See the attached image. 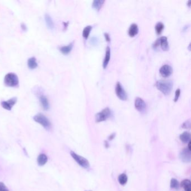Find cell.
Segmentation results:
<instances>
[{"mask_svg": "<svg viewBox=\"0 0 191 191\" xmlns=\"http://www.w3.org/2000/svg\"><path fill=\"white\" fill-rule=\"evenodd\" d=\"M104 2L105 1L104 0H95L93 2L92 6L96 10L99 11L101 9V7H102Z\"/></svg>", "mask_w": 191, "mask_h": 191, "instance_id": "ffe728a7", "label": "cell"}, {"mask_svg": "<svg viewBox=\"0 0 191 191\" xmlns=\"http://www.w3.org/2000/svg\"><path fill=\"white\" fill-rule=\"evenodd\" d=\"M116 93L118 98L122 100H126L127 99V94L126 91L123 88L121 84L118 82L116 86Z\"/></svg>", "mask_w": 191, "mask_h": 191, "instance_id": "8992f818", "label": "cell"}, {"mask_svg": "<svg viewBox=\"0 0 191 191\" xmlns=\"http://www.w3.org/2000/svg\"><path fill=\"white\" fill-rule=\"evenodd\" d=\"M164 28V25L162 22H159L155 26L156 32L158 34H160Z\"/></svg>", "mask_w": 191, "mask_h": 191, "instance_id": "cb8c5ba5", "label": "cell"}, {"mask_svg": "<svg viewBox=\"0 0 191 191\" xmlns=\"http://www.w3.org/2000/svg\"><path fill=\"white\" fill-rule=\"evenodd\" d=\"M187 149L191 151V141H189V143H188V147Z\"/></svg>", "mask_w": 191, "mask_h": 191, "instance_id": "1f68e13d", "label": "cell"}, {"mask_svg": "<svg viewBox=\"0 0 191 191\" xmlns=\"http://www.w3.org/2000/svg\"><path fill=\"white\" fill-rule=\"evenodd\" d=\"M135 106L136 109L140 112H144L146 108V105L144 100L141 98H136Z\"/></svg>", "mask_w": 191, "mask_h": 191, "instance_id": "9c48e42d", "label": "cell"}, {"mask_svg": "<svg viewBox=\"0 0 191 191\" xmlns=\"http://www.w3.org/2000/svg\"><path fill=\"white\" fill-rule=\"evenodd\" d=\"M155 86L165 95H168L172 92L173 84L172 81L159 80L156 82Z\"/></svg>", "mask_w": 191, "mask_h": 191, "instance_id": "6da1fadb", "label": "cell"}, {"mask_svg": "<svg viewBox=\"0 0 191 191\" xmlns=\"http://www.w3.org/2000/svg\"><path fill=\"white\" fill-rule=\"evenodd\" d=\"M17 100L18 99L16 97H14L7 101L2 102L1 104V106L5 109L7 111H11L12 109V108L13 107V106L16 104V103L17 102Z\"/></svg>", "mask_w": 191, "mask_h": 191, "instance_id": "ba28073f", "label": "cell"}, {"mask_svg": "<svg viewBox=\"0 0 191 191\" xmlns=\"http://www.w3.org/2000/svg\"><path fill=\"white\" fill-rule=\"evenodd\" d=\"M34 121L42 125L45 129L47 130H49L52 127L51 123L50 121L48 119L47 117L45 116L44 114L39 113L35 115L33 118Z\"/></svg>", "mask_w": 191, "mask_h": 191, "instance_id": "7a4b0ae2", "label": "cell"}, {"mask_svg": "<svg viewBox=\"0 0 191 191\" xmlns=\"http://www.w3.org/2000/svg\"><path fill=\"white\" fill-rule=\"evenodd\" d=\"M160 74L164 77H168L172 75L173 72V69L170 66L168 65H163L159 70Z\"/></svg>", "mask_w": 191, "mask_h": 191, "instance_id": "30bf717a", "label": "cell"}, {"mask_svg": "<svg viewBox=\"0 0 191 191\" xmlns=\"http://www.w3.org/2000/svg\"><path fill=\"white\" fill-rule=\"evenodd\" d=\"M0 191H9V190L4 183L0 182Z\"/></svg>", "mask_w": 191, "mask_h": 191, "instance_id": "4316f807", "label": "cell"}, {"mask_svg": "<svg viewBox=\"0 0 191 191\" xmlns=\"http://www.w3.org/2000/svg\"></svg>", "mask_w": 191, "mask_h": 191, "instance_id": "836d02e7", "label": "cell"}, {"mask_svg": "<svg viewBox=\"0 0 191 191\" xmlns=\"http://www.w3.org/2000/svg\"><path fill=\"white\" fill-rule=\"evenodd\" d=\"M182 127L183 128H186V129L190 128V127H191V122H190V120H188V121H186L185 122H184L182 125Z\"/></svg>", "mask_w": 191, "mask_h": 191, "instance_id": "484cf974", "label": "cell"}, {"mask_svg": "<svg viewBox=\"0 0 191 191\" xmlns=\"http://www.w3.org/2000/svg\"><path fill=\"white\" fill-rule=\"evenodd\" d=\"M191 2V1H188V6H191V5H190V2Z\"/></svg>", "mask_w": 191, "mask_h": 191, "instance_id": "d6a6232c", "label": "cell"}, {"mask_svg": "<svg viewBox=\"0 0 191 191\" xmlns=\"http://www.w3.org/2000/svg\"><path fill=\"white\" fill-rule=\"evenodd\" d=\"M28 66L30 69L34 70L38 67V63L36 58L35 57L30 58L28 61Z\"/></svg>", "mask_w": 191, "mask_h": 191, "instance_id": "2e32d148", "label": "cell"}, {"mask_svg": "<svg viewBox=\"0 0 191 191\" xmlns=\"http://www.w3.org/2000/svg\"><path fill=\"white\" fill-rule=\"evenodd\" d=\"M180 94H181V90H180V89H177V90H176V93H175V98H174V100L175 102H176L178 100L179 97V96H180Z\"/></svg>", "mask_w": 191, "mask_h": 191, "instance_id": "83f0119b", "label": "cell"}, {"mask_svg": "<svg viewBox=\"0 0 191 191\" xmlns=\"http://www.w3.org/2000/svg\"><path fill=\"white\" fill-rule=\"evenodd\" d=\"M139 32V28L137 24H132L130 26L128 30V35L131 37H133L136 35H137Z\"/></svg>", "mask_w": 191, "mask_h": 191, "instance_id": "4fadbf2b", "label": "cell"}, {"mask_svg": "<svg viewBox=\"0 0 191 191\" xmlns=\"http://www.w3.org/2000/svg\"><path fill=\"white\" fill-rule=\"evenodd\" d=\"M71 156L76 161V162L84 169H88L90 167L89 161L86 158L75 153L74 151L70 152Z\"/></svg>", "mask_w": 191, "mask_h": 191, "instance_id": "277c9868", "label": "cell"}, {"mask_svg": "<svg viewBox=\"0 0 191 191\" xmlns=\"http://www.w3.org/2000/svg\"><path fill=\"white\" fill-rule=\"evenodd\" d=\"M118 179L119 183L121 185L123 186V185H125L128 181V177H127V176L126 175V174L122 173L118 176Z\"/></svg>", "mask_w": 191, "mask_h": 191, "instance_id": "7402d4cb", "label": "cell"}, {"mask_svg": "<svg viewBox=\"0 0 191 191\" xmlns=\"http://www.w3.org/2000/svg\"><path fill=\"white\" fill-rule=\"evenodd\" d=\"M179 158L184 163H190L191 162V151L188 149H184L181 151L179 154Z\"/></svg>", "mask_w": 191, "mask_h": 191, "instance_id": "52a82bcc", "label": "cell"}, {"mask_svg": "<svg viewBox=\"0 0 191 191\" xmlns=\"http://www.w3.org/2000/svg\"><path fill=\"white\" fill-rule=\"evenodd\" d=\"M179 139L183 143H187L190 141L191 135L188 132H184L179 136Z\"/></svg>", "mask_w": 191, "mask_h": 191, "instance_id": "ac0fdd59", "label": "cell"}, {"mask_svg": "<svg viewBox=\"0 0 191 191\" xmlns=\"http://www.w3.org/2000/svg\"><path fill=\"white\" fill-rule=\"evenodd\" d=\"M39 100L43 109L45 111H48L49 109V103L47 97L43 95H42L39 97Z\"/></svg>", "mask_w": 191, "mask_h": 191, "instance_id": "7c38bea8", "label": "cell"}, {"mask_svg": "<svg viewBox=\"0 0 191 191\" xmlns=\"http://www.w3.org/2000/svg\"><path fill=\"white\" fill-rule=\"evenodd\" d=\"M91 29H92V27L90 25L87 26L84 28L83 32V36L85 39H87L89 37V34L90 33Z\"/></svg>", "mask_w": 191, "mask_h": 191, "instance_id": "603a6c76", "label": "cell"}, {"mask_svg": "<svg viewBox=\"0 0 191 191\" xmlns=\"http://www.w3.org/2000/svg\"><path fill=\"white\" fill-rule=\"evenodd\" d=\"M21 28L23 29V30H24V31L27 30V26H26V25H25V24L24 23L21 24Z\"/></svg>", "mask_w": 191, "mask_h": 191, "instance_id": "4dcf8cb0", "label": "cell"}, {"mask_svg": "<svg viewBox=\"0 0 191 191\" xmlns=\"http://www.w3.org/2000/svg\"><path fill=\"white\" fill-rule=\"evenodd\" d=\"M170 187L172 188L177 190L179 188V182L176 179L172 178L171 179V181H170Z\"/></svg>", "mask_w": 191, "mask_h": 191, "instance_id": "d4e9b609", "label": "cell"}, {"mask_svg": "<svg viewBox=\"0 0 191 191\" xmlns=\"http://www.w3.org/2000/svg\"><path fill=\"white\" fill-rule=\"evenodd\" d=\"M4 83L7 86L16 87L19 85V78L14 73H9L4 78Z\"/></svg>", "mask_w": 191, "mask_h": 191, "instance_id": "3957f363", "label": "cell"}, {"mask_svg": "<svg viewBox=\"0 0 191 191\" xmlns=\"http://www.w3.org/2000/svg\"><path fill=\"white\" fill-rule=\"evenodd\" d=\"M111 58V48L109 47H107L106 48V52H105V56L104 57V60L103 61V66L104 69H106L109 63V62L110 61Z\"/></svg>", "mask_w": 191, "mask_h": 191, "instance_id": "5bb4252c", "label": "cell"}, {"mask_svg": "<svg viewBox=\"0 0 191 191\" xmlns=\"http://www.w3.org/2000/svg\"><path fill=\"white\" fill-rule=\"evenodd\" d=\"M115 136H116V134H115V133H112V135H111V136H109V137H108V139H109V140H113V139H114Z\"/></svg>", "mask_w": 191, "mask_h": 191, "instance_id": "f546056e", "label": "cell"}, {"mask_svg": "<svg viewBox=\"0 0 191 191\" xmlns=\"http://www.w3.org/2000/svg\"><path fill=\"white\" fill-rule=\"evenodd\" d=\"M181 186L184 188L185 191H191V183L190 180H183L181 184Z\"/></svg>", "mask_w": 191, "mask_h": 191, "instance_id": "d6986e66", "label": "cell"}, {"mask_svg": "<svg viewBox=\"0 0 191 191\" xmlns=\"http://www.w3.org/2000/svg\"><path fill=\"white\" fill-rule=\"evenodd\" d=\"M48 162V157L46 154H41L39 155L37 158V163L38 165L43 166Z\"/></svg>", "mask_w": 191, "mask_h": 191, "instance_id": "9a60e30c", "label": "cell"}, {"mask_svg": "<svg viewBox=\"0 0 191 191\" xmlns=\"http://www.w3.org/2000/svg\"><path fill=\"white\" fill-rule=\"evenodd\" d=\"M73 47V43L69 44L68 46H62L60 48V51L63 55H68L71 51Z\"/></svg>", "mask_w": 191, "mask_h": 191, "instance_id": "e0dca14e", "label": "cell"}, {"mask_svg": "<svg viewBox=\"0 0 191 191\" xmlns=\"http://www.w3.org/2000/svg\"><path fill=\"white\" fill-rule=\"evenodd\" d=\"M45 20L48 28L50 29H53L54 28V24L52 21L51 17L48 14H46L45 15Z\"/></svg>", "mask_w": 191, "mask_h": 191, "instance_id": "44dd1931", "label": "cell"}, {"mask_svg": "<svg viewBox=\"0 0 191 191\" xmlns=\"http://www.w3.org/2000/svg\"><path fill=\"white\" fill-rule=\"evenodd\" d=\"M111 116V111L109 108H106L95 115V121L98 123L105 121L108 119Z\"/></svg>", "mask_w": 191, "mask_h": 191, "instance_id": "5b68a950", "label": "cell"}, {"mask_svg": "<svg viewBox=\"0 0 191 191\" xmlns=\"http://www.w3.org/2000/svg\"><path fill=\"white\" fill-rule=\"evenodd\" d=\"M104 37H105V38L107 42H110L111 38H110V37L108 33H104Z\"/></svg>", "mask_w": 191, "mask_h": 191, "instance_id": "f1b7e54d", "label": "cell"}, {"mask_svg": "<svg viewBox=\"0 0 191 191\" xmlns=\"http://www.w3.org/2000/svg\"><path fill=\"white\" fill-rule=\"evenodd\" d=\"M160 46L162 47V49L164 51H168L169 49V44H168V39L166 37H162L159 38Z\"/></svg>", "mask_w": 191, "mask_h": 191, "instance_id": "8fae6325", "label": "cell"}]
</instances>
